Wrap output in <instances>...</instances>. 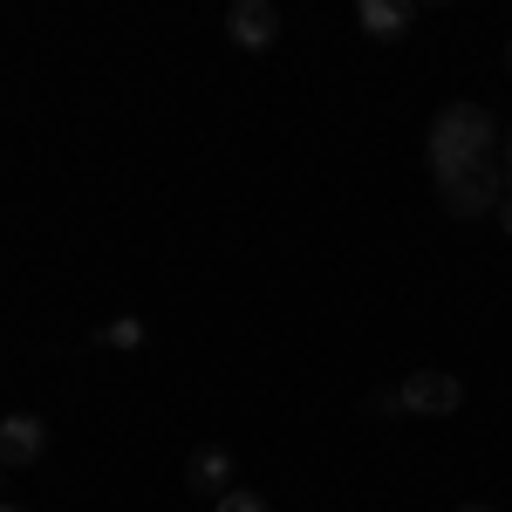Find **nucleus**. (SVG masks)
<instances>
[{
	"label": "nucleus",
	"mask_w": 512,
	"mask_h": 512,
	"mask_svg": "<svg viewBox=\"0 0 512 512\" xmlns=\"http://www.w3.org/2000/svg\"><path fill=\"white\" fill-rule=\"evenodd\" d=\"M96 342H103V349H137V342H144V321H137V315L103 321V328H96Z\"/></svg>",
	"instance_id": "8"
},
{
	"label": "nucleus",
	"mask_w": 512,
	"mask_h": 512,
	"mask_svg": "<svg viewBox=\"0 0 512 512\" xmlns=\"http://www.w3.org/2000/svg\"><path fill=\"white\" fill-rule=\"evenodd\" d=\"M458 512H492V506H458Z\"/></svg>",
	"instance_id": "12"
},
{
	"label": "nucleus",
	"mask_w": 512,
	"mask_h": 512,
	"mask_svg": "<svg viewBox=\"0 0 512 512\" xmlns=\"http://www.w3.org/2000/svg\"><path fill=\"white\" fill-rule=\"evenodd\" d=\"M499 192H506V171H499V164H478V171H458V178L437 185L444 212H451L458 226H465V219H485V212L499 205Z\"/></svg>",
	"instance_id": "3"
},
{
	"label": "nucleus",
	"mask_w": 512,
	"mask_h": 512,
	"mask_svg": "<svg viewBox=\"0 0 512 512\" xmlns=\"http://www.w3.org/2000/svg\"><path fill=\"white\" fill-rule=\"evenodd\" d=\"M506 55H512V48H506Z\"/></svg>",
	"instance_id": "14"
},
{
	"label": "nucleus",
	"mask_w": 512,
	"mask_h": 512,
	"mask_svg": "<svg viewBox=\"0 0 512 512\" xmlns=\"http://www.w3.org/2000/svg\"><path fill=\"white\" fill-rule=\"evenodd\" d=\"M0 512H28V506H0Z\"/></svg>",
	"instance_id": "13"
},
{
	"label": "nucleus",
	"mask_w": 512,
	"mask_h": 512,
	"mask_svg": "<svg viewBox=\"0 0 512 512\" xmlns=\"http://www.w3.org/2000/svg\"><path fill=\"white\" fill-rule=\"evenodd\" d=\"M212 512H274V506H267L260 492H246V485H233V492H226V499H219Z\"/></svg>",
	"instance_id": "9"
},
{
	"label": "nucleus",
	"mask_w": 512,
	"mask_h": 512,
	"mask_svg": "<svg viewBox=\"0 0 512 512\" xmlns=\"http://www.w3.org/2000/svg\"><path fill=\"white\" fill-rule=\"evenodd\" d=\"M41 451H48V424H41V417H7V424H0V472L35 465Z\"/></svg>",
	"instance_id": "6"
},
{
	"label": "nucleus",
	"mask_w": 512,
	"mask_h": 512,
	"mask_svg": "<svg viewBox=\"0 0 512 512\" xmlns=\"http://www.w3.org/2000/svg\"><path fill=\"white\" fill-rule=\"evenodd\" d=\"M499 226H506V233H512V205H506V212H499Z\"/></svg>",
	"instance_id": "11"
},
{
	"label": "nucleus",
	"mask_w": 512,
	"mask_h": 512,
	"mask_svg": "<svg viewBox=\"0 0 512 512\" xmlns=\"http://www.w3.org/2000/svg\"><path fill=\"white\" fill-rule=\"evenodd\" d=\"M499 171H506V192H512V137H506V151H499Z\"/></svg>",
	"instance_id": "10"
},
{
	"label": "nucleus",
	"mask_w": 512,
	"mask_h": 512,
	"mask_svg": "<svg viewBox=\"0 0 512 512\" xmlns=\"http://www.w3.org/2000/svg\"><path fill=\"white\" fill-rule=\"evenodd\" d=\"M355 21H362V35L390 41V35H403V28L417 21V7H410V0H362V7H355Z\"/></svg>",
	"instance_id": "7"
},
{
	"label": "nucleus",
	"mask_w": 512,
	"mask_h": 512,
	"mask_svg": "<svg viewBox=\"0 0 512 512\" xmlns=\"http://www.w3.org/2000/svg\"><path fill=\"white\" fill-rule=\"evenodd\" d=\"M226 35H233L246 55L274 48V41H280V7H274V0H239L233 14H226Z\"/></svg>",
	"instance_id": "4"
},
{
	"label": "nucleus",
	"mask_w": 512,
	"mask_h": 512,
	"mask_svg": "<svg viewBox=\"0 0 512 512\" xmlns=\"http://www.w3.org/2000/svg\"><path fill=\"white\" fill-rule=\"evenodd\" d=\"M465 403V383L451 376V369H417V376H403L396 390H376L369 396V410H410V417H451Z\"/></svg>",
	"instance_id": "2"
},
{
	"label": "nucleus",
	"mask_w": 512,
	"mask_h": 512,
	"mask_svg": "<svg viewBox=\"0 0 512 512\" xmlns=\"http://www.w3.org/2000/svg\"><path fill=\"white\" fill-rule=\"evenodd\" d=\"M424 151H431V178H458V171H478V164H499V123L485 103H444L431 117V137H424Z\"/></svg>",
	"instance_id": "1"
},
{
	"label": "nucleus",
	"mask_w": 512,
	"mask_h": 512,
	"mask_svg": "<svg viewBox=\"0 0 512 512\" xmlns=\"http://www.w3.org/2000/svg\"><path fill=\"white\" fill-rule=\"evenodd\" d=\"M185 485H192V492H212V499H226V492L239 485L233 458H226V444H198L192 458H185Z\"/></svg>",
	"instance_id": "5"
}]
</instances>
